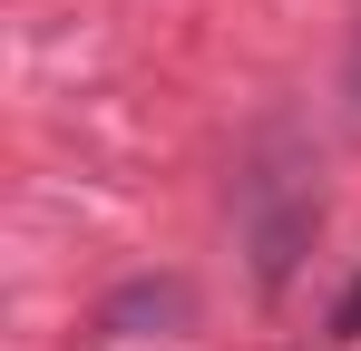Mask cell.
<instances>
[{"label":"cell","instance_id":"obj_2","mask_svg":"<svg viewBox=\"0 0 361 351\" xmlns=\"http://www.w3.org/2000/svg\"><path fill=\"white\" fill-rule=\"evenodd\" d=\"M332 342H361V273H352V292L332 302Z\"/></svg>","mask_w":361,"mask_h":351},{"label":"cell","instance_id":"obj_3","mask_svg":"<svg viewBox=\"0 0 361 351\" xmlns=\"http://www.w3.org/2000/svg\"><path fill=\"white\" fill-rule=\"evenodd\" d=\"M342 98H352V127H361V30H352V58H342Z\"/></svg>","mask_w":361,"mask_h":351},{"label":"cell","instance_id":"obj_1","mask_svg":"<svg viewBox=\"0 0 361 351\" xmlns=\"http://www.w3.org/2000/svg\"><path fill=\"white\" fill-rule=\"evenodd\" d=\"M235 225H244V254H254V283L283 292L322 234V185H312V156L293 147V127H264L244 147V176H235Z\"/></svg>","mask_w":361,"mask_h":351}]
</instances>
